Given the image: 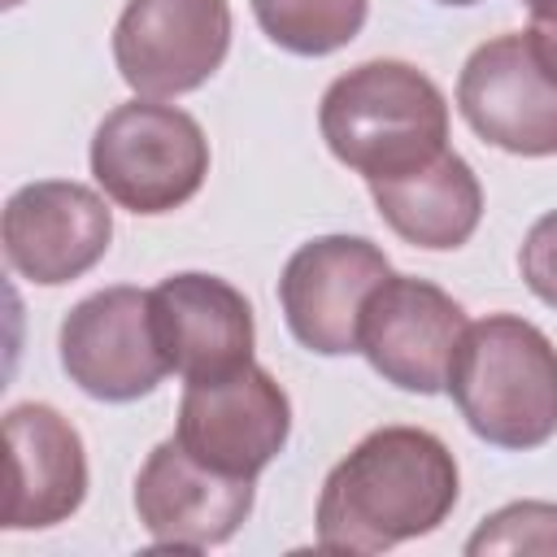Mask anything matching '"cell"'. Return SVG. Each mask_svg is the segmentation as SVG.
Returning <instances> with one entry per match:
<instances>
[{
    "mask_svg": "<svg viewBox=\"0 0 557 557\" xmlns=\"http://www.w3.org/2000/svg\"><path fill=\"white\" fill-rule=\"evenodd\" d=\"M461 496L457 457L422 426H379L331 466L318 492V548L387 553L440 531Z\"/></svg>",
    "mask_w": 557,
    "mask_h": 557,
    "instance_id": "cell-1",
    "label": "cell"
},
{
    "mask_svg": "<svg viewBox=\"0 0 557 557\" xmlns=\"http://www.w3.org/2000/svg\"><path fill=\"white\" fill-rule=\"evenodd\" d=\"M444 392L492 448L531 453L557 435V348L518 313L466 322Z\"/></svg>",
    "mask_w": 557,
    "mask_h": 557,
    "instance_id": "cell-2",
    "label": "cell"
},
{
    "mask_svg": "<svg viewBox=\"0 0 557 557\" xmlns=\"http://www.w3.org/2000/svg\"><path fill=\"white\" fill-rule=\"evenodd\" d=\"M318 131L339 165L366 183L400 178L448 148V100L409 61H361L318 104Z\"/></svg>",
    "mask_w": 557,
    "mask_h": 557,
    "instance_id": "cell-3",
    "label": "cell"
},
{
    "mask_svg": "<svg viewBox=\"0 0 557 557\" xmlns=\"http://www.w3.org/2000/svg\"><path fill=\"white\" fill-rule=\"evenodd\" d=\"M91 178L139 218L183 209L209 178V139L191 113L135 96L109 109L91 135Z\"/></svg>",
    "mask_w": 557,
    "mask_h": 557,
    "instance_id": "cell-4",
    "label": "cell"
},
{
    "mask_svg": "<svg viewBox=\"0 0 557 557\" xmlns=\"http://www.w3.org/2000/svg\"><path fill=\"white\" fill-rule=\"evenodd\" d=\"M287 435L292 400L278 379L257 361L218 379L183 383L174 440L196 461L235 479H257L287 448Z\"/></svg>",
    "mask_w": 557,
    "mask_h": 557,
    "instance_id": "cell-5",
    "label": "cell"
},
{
    "mask_svg": "<svg viewBox=\"0 0 557 557\" xmlns=\"http://www.w3.org/2000/svg\"><path fill=\"white\" fill-rule=\"evenodd\" d=\"M57 352L70 383L104 405L139 400L170 374L152 326V296L126 283L83 296L61 318Z\"/></svg>",
    "mask_w": 557,
    "mask_h": 557,
    "instance_id": "cell-6",
    "label": "cell"
},
{
    "mask_svg": "<svg viewBox=\"0 0 557 557\" xmlns=\"http://www.w3.org/2000/svg\"><path fill=\"white\" fill-rule=\"evenodd\" d=\"M231 52L226 0H126L113 65L135 96L174 100L205 87Z\"/></svg>",
    "mask_w": 557,
    "mask_h": 557,
    "instance_id": "cell-7",
    "label": "cell"
},
{
    "mask_svg": "<svg viewBox=\"0 0 557 557\" xmlns=\"http://www.w3.org/2000/svg\"><path fill=\"white\" fill-rule=\"evenodd\" d=\"M387 274V252L366 235H318L300 244L278 274V305L287 331L300 348L318 357L357 352L361 309Z\"/></svg>",
    "mask_w": 557,
    "mask_h": 557,
    "instance_id": "cell-8",
    "label": "cell"
},
{
    "mask_svg": "<svg viewBox=\"0 0 557 557\" xmlns=\"http://www.w3.org/2000/svg\"><path fill=\"white\" fill-rule=\"evenodd\" d=\"M461 331L466 309L444 287L413 274H387L361 309L357 352L383 383L413 396H435L448 383Z\"/></svg>",
    "mask_w": 557,
    "mask_h": 557,
    "instance_id": "cell-9",
    "label": "cell"
},
{
    "mask_svg": "<svg viewBox=\"0 0 557 557\" xmlns=\"http://www.w3.org/2000/svg\"><path fill=\"white\" fill-rule=\"evenodd\" d=\"M466 126L513 157H557V78L535 61L522 30L479 44L457 74Z\"/></svg>",
    "mask_w": 557,
    "mask_h": 557,
    "instance_id": "cell-10",
    "label": "cell"
},
{
    "mask_svg": "<svg viewBox=\"0 0 557 557\" xmlns=\"http://www.w3.org/2000/svg\"><path fill=\"white\" fill-rule=\"evenodd\" d=\"M0 239L13 274L39 287H61L100 265L113 239V209L87 183L39 178L9 196Z\"/></svg>",
    "mask_w": 557,
    "mask_h": 557,
    "instance_id": "cell-11",
    "label": "cell"
},
{
    "mask_svg": "<svg viewBox=\"0 0 557 557\" xmlns=\"http://www.w3.org/2000/svg\"><path fill=\"white\" fill-rule=\"evenodd\" d=\"M135 513L157 548L200 553L226 544L252 513V479L196 461L174 435L161 440L135 474Z\"/></svg>",
    "mask_w": 557,
    "mask_h": 557,
    "instance_id": "cell-12",
    "label": "cell"
},
{
    "mask_svg": "<svg viewBox=\"0 0 557 557\" xmlns=\"http://www.w3.org/2000/svg\"><path fill=\"white\" fill-rule=\"evenodd\" d=\"M148 296H152V326L161 352L183 383L218 379L252 361L257 322L248 296L235 283L218 274L183 270L161 278Z\"/></svg>",
    "mask_w": 557,
    "mask_h": 557,
    "instance_id": "cell-13",
    "label": "cell"
},
{
    "mask_svg": "<svg viewBox=\"0 0 557 557\" xmlns=\"http://www.w3.org/2000/svg\"><path fill=\"white\" fill-rule=\"evenodd\" d=\"M4 531H44L78 513L87 496V448L70 418L39 400L13 405L4 413Z\"/></svg>",
    "mask_w": 557,
    "mask_h": 557,
    "instance_id": "cell-14",
    "label": "cell"
},
{
    "mask_svg": "<svg viewBox=\"0 0 557 557\" xmlns=\"http://www.w3.org/2000/svg\"><path fill=\"white\" fill-rule=\"evenodd\" d=\"M366 187H370L379 218L405 244L426 248V252H453V248L470 244V235L483 222L479 174L453 148H444L435 161H426L400 178H383V183H366Z\"/></svg>",
    "mask_w": 557,
    "mask_h": 557,
    "instance_id": "cell-15",
    "label": "cell"
},
{
    "mask_svg": "<svg viewBox=\"0 0 557 557\" xmlns=\"http://www.w3.org/2000/svg\"><path fill=\"white\" fill-rule=\"evenodd\" d=\"M265 39L292 57H331L348 48L370 13V0H252Z\"/></svg>",
    "mask_w": 557,
    "mask_h": 557,
    "instance_id": "cell-16",
    "label": "cell"
},
{
    "mask_svg": "<svg viewBox=\"0 0 557 557\" xmlns=\"http://www.w3.org/2000/svg\"><path fill=\"white\" fill-rule=\"evenodd\" d=\"M487 553H548L557 557V505L553 500H513L487 513L466 540V557Z\"/></svg>",
    "mask_w": 557,
    "mask_h": 557,
    "instance_id": "cell-17",
    "label": "cell"
},
{
    "mask_svg": "<svg viewBox=\"0 0 557 557\" xmlns=\"http://www.w3.org/2000/svg\"><path fill=\"white\" fill-rule=\"evenodd\" d=\"M518 274L535 300L557 309V209L535 218L518 248Z\"/></svg>",
    "mask_w": 557,
    "mask_h": 557,
    "instance_id": "cell-18",
    "label": "cell"
},
{
    "mask_svg": "<svg viewBox=\"0 0 557 557\" xmlns=\"http://www.w3.org/2000/svg\"><path fill=\"white\" fill-rule=\"evenodd\" d=\"M531 13V26L522 30L535 61L557 78V0H522Z\"/></svg>",
    "mask_w": 557,
    "mask_h": 557,
    "instance_id": "cell-19",
    "label": "cell"
},
{
    "mask_svg": "<svg viewBox=\"0 0 557 557\" xmlns=\"http://www.w3.org/2000/svg\"><path fill=\"white\" fill-rule=\"evenodd\" d=\"M435 4H453V9H466V4H479V0H435Z\"/></svg>",
    "mask_w": 557,
    "mask_h": 557,
    "instance_id": "cell-20",
    "label": "cell"
},
{
    "mask_svg": "<svg viewBox=\"0 0 557 557\" xmlns=\"http://www.w3.org/2000/svg\"><path fill=\"white\" fill-rule=\"evenodd\" d=\"M17 4H22V0H4V9H17Z\"/></svg>",
    "mask_w": 557,
    "mask_h": 557,
    "instance_id": "cell-21",
    "label": "cell"
}]
</instances>
